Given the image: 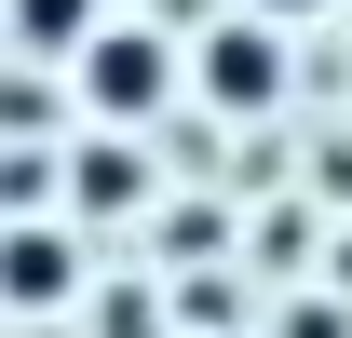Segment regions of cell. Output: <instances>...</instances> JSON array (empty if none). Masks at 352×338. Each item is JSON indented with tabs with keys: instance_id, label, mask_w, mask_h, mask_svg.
I'll use <instances>...</instances> for the list:
<instances>
[{
	"instance_id": "cell-1",
	"label": "cell",
	"mask_w": 352,
	"mask_h": 338,
	"mask_svg": "<svg viewBox=\"0 0 352 338\" xmlns=\"http://www.w3.org/2000/svg\"><path fill=\"white\" fill-rule=\"evenodd\" d=\"M163 95H176V41H149V27H95V41H82V109L109 135H135Z\"/></svg>"
},
{
	"instance_id": "cell-2",
	"label": "cell",
	"mask_w": 352,
	"mask_h": 338,
	"mask_svg": "<svg viewBox=\"0 0 352 338\" xmlns=\"http://www.w3.org/2000/svg\"><path fill=\"white\" fill-rule=\"evenodd\" d=\"M0 297L14 311H68L82 297V244L68 230H0Z\"/></svg>"
},
{
	"instance_id": "cell-3",
	"label": "cell",
	"mask_w": 352,
	"mask_h": 338,
	"mask_svg": "<svg viewBox=\"0 0 352 338\" xmlns=\"http://www.w3.org/2000/svg\"><path fill=\"white\" fill-rule=\"evenodd\" d=\"M204 95H217V109H271V95H285V41L230 14L217 41H204Z\"/></svg>"
},
{
	"instance_id": "cell-4",
	"label": "cell",
	"mask_w": 352,
	"mask_h": 338,
	"mask_svg": "<svg viewBox=\"0 0 352 338\" xmlns=\"http://www.w3.org/2000/svg\"><path fill=\"white\" fill-rule=\"evenodd\" d=\"M95 27H109V0H0V41H28V54H82Z\"/></svg>"
},
{
	"instance_id": "cell-5",
	"label": "cell",
	"mask_w": 352,
	"mask_h": 338,
	"mask_svg": "<svg viewBox=\"0 0 352 338\" xmlns=\"http://www.w3.org/2000/svg\"><path fill=\"white\" fill-rule=\"evenodd\" d=\"M68 190H82V216H122L135 190H149V176H135V149H122V135H95L82 163H68Z\"/></svg>"
},
{
	"instance_id": "cell-6",
	"label": "cell",
	"mask_w": 352,
	"mask_h": 338,
	"mask_svg": "<svg viewBox=\"0 0 352 338\" xmlns=\"http://www.w3.org/2000/svg\"><path fill=\"white\" fill-rule=\"evenodd\" d=\"M258 14H325V0H258Z\"/></svg>"
}]
</instances>
